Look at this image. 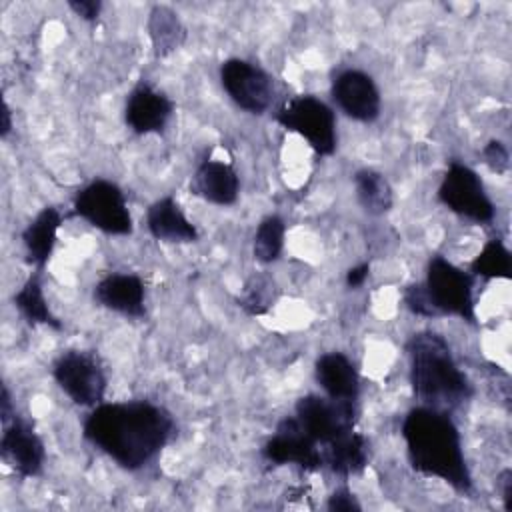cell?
I'll return each instance as SVG.
<instances>
[{
  "label": "cell",
  "mask_w": 512,
  "mask_h": 512,
  "mask_svg": "<svg viewBox=\"0 0 512 512\" xmlns=\"http://www.w3.org/2000/svg\"><path fill=\"white\" fill-rule=\"evenodd\" d=\"M174 430L172 414L148 400L102 402L82 422L84 438L128 472L150 464Z\"/></svg>",
  "instance_id": "obj_1"
},
{
  "label": "cell",
  "mask_w": 512,
  "mask_h": 512,
  "mask_svg": "<svg viewBox=\"0 0 512 512\" xmlns=\"http://www.w3.org/2000/svg\"><path fill=\"white\" fill-rule=\"evenodd\" d=\"M400 434L414 472L426 478H438L462 496L472 494L474 482L452 414L418 404L406 412Z\"/></svg>",
  "instance_id": "obj_2"
},
{
  "label": "cell",
  "mask_w": 512,
  "mask_h": 512,
  "mask_svg": "<svg viewBox=\"0 0 512 512\" xmlns=\"http://www.w3.org/2000/svg\"><path fill=\"white\" fill-rule=\"evenodd\" d=\"M410 364V386L420 406L452 414L474 394L460 370L448 340L434 330L414 332L404 344Z\"/></svg>",
  "instance_id": "obj_3"
},
{
  "label": "cell",
  "mask_w": 512,
  "mask_h": 512,
  "mask_svg": "<svg viewBox=\"0 0 512 512\" xmlns=\"http://www.w3.org/2000/svg\"><path fill=\"white\" fill-rule=\"evenodd\" d=\"M426 296L438 316H458L476 324L474 308V276L452 264L448 258L434 254L426 264L422 282Z\"/></svg>",
  "instance_id": "obj_4"
},
{
  "label": "cell",
  "mask_w": 512,
  "mask_h": 512,
  "mask_svg": "<svg viewBox=\"0 0 512 512\" xmlns=\"http://www.w3.org/2000/svg\"><path fill=\"white\" fill-rule=\"evenodd\" d=\"M274 120L290 132L302 136L318 156H332L338 148L336 114L320 98L300 94L286 100L274 114Z\"/></svg>",
  "instance_id": "obj_5"
},
{
  "label": "cell",
  "mask_w": 512,
  "mask_h": 512,
  "mask_svg": "<svg viewBox=\"0 0 512 512\" xmlns=\"http://www.w3.org/2000/svg\"><path fill=\"white\" fill-rule=\"evenodd\" d=\"M72 212L108 236H130L134 220L124 190L106 178L88 182L74 194Z\"/></svg>",
  "instance_id": "obj_6"
},
{
  "label": "cell",
  "mask_w": 512,
  "mask_h": 512,
  "mask_svg": "<svg viewBox=\"0 0 512 512\" xmlns=\"http://www.w3.org/2000/svg\"><path fill=\"white\" fill-rule=\"evenodd\" d=\"M358 402H338L328 396L306 394L294 406L298 426L308 434L320 450L356 430Z\"/></svg>",
  "instance_id": "obj_7"
},
{
  "label": "cell",
  "mask_w": 512,
  "mask_h": 512,
  "mask_svg": "<svg viewBox=\"0 0 512 512\" xmlns=\"http://www.w3.org/2000/svg\"><path fill=\"white\" fill-rule=\"evenodd\" d=\"M438 200L460 218L474 224H492L496 216L494 202L486 194L484 182L470 166L450 160L438 186Z\"/></svg>",
  "instance_id": "obj_8"
},
{
  "label": "cell",
  "mask_w": 512,
  "mask_h": 512,
  "mask_svg": "<svg viewBox=\"0 0 512 512\" xmlns=\"http://www.w3.org/2000/svg\"><path fill=\"white\" fill-rule=\"evenodd\" d=\"M52 378L76 406L94 408L104 402L108 378L92 352H62L52 364Z\"/></svg>",
  "instance_id": "obj_9"
},
{
  "label": "cell",
  "mask_w": 512,
  "mask_h": 512,
  "mask_svg": "<svg viewBox=\"0 0 512 512\" xmlns=\"http://www.w3.org/2000/svg\"><path fill=\"white\" fill-rule=\"evenodd\" d=\"M220 84L238 108L254 116H262L274 100V78L244 58H228L220 64Z\"/></svg>",
  "instance_id": "obj_10"
},
{
  "label": "cell",
  "mask_w": 512,
  "mask_h": 512,
  "mask_svg": "<svg viewBox=\"0 0 512 512\" xmlns=\"http://www.w3.org/2000/svg\"><path fill=\"white\" fill-rule=\"evenodd\" d=\"M0 458L20 478H36L42 474L46 462L44 442L34 430V424L18 412L2 422Z\"/></svg>",
  "instance_id": "obj_11"
},
{
  "label": "cell",
  "mask_w": 512,
  "mask_h": 512,
  "mask_svg": "<svg viewBox=\"0 0 512 512\" xmlns=\"http://www.w3.org/2000/svg\"><path fill=\"white\" fill-rule=\"evenodd\" d=\"M262 458L270 466H298L302 472H318L324 468L320 446L304 434L294 416H286L278 422L272 436L260 450Z\"/></svg>",
  "instance_id": "obj_12"
},
{
  "label": "cell",
  "mask_w": 512,
  "mask_h": 512,
  "mask_svg": "<svg viewBox=\"0 0 512 512\" xmlns=\"http://www.w3.org/2000/svg\"><path fill=\"white\" fill-rule=\"evenodd\" d=\"M330 96L336 106L352 120L372 124L382 110L380 90L374 78L358 68H344L332 78Z\"/></svg>",
  "instance_id": "obj_13"
},
{
  "label": "cell",
  "mask_w": 512,
  "mask_h": 512,
  "mask_svg": "<svg viewBox=\"0 0 512 512\" xmlns=\"http://www.w3.org/2000/svg\"><path fill=\"white\" fill-rule=\"evenodd\" d=\"M174 114V102L162 90L140 80L124 104L126 126L140 136L162 134Z\"/></svg>",
  "instance_id": "obj_14"
},
{
  "label": "cell",
  "mask_w": 512,
  "mask_h": 512,
  "mask_svg": "<svg viewBox=\"0 0 512 512\" xmlns=\"http://www.w3.org/2000/svg\"><path fill=\"white\" fill-rule=\"evenodd\" d=\"M92 298L98 306L126 318L146 316V288L138 274L112 272L94 284Z\"/></svg>",
  "instance_id": "obj_15"
},
{
  "label": "cell",
  "mask_w": 512,
  "mask_h": 512,
  "mask_svg": "<svg viewBox=\"0 0 512 512\" xmlns=\"http://www.w3.org/2000/svg\"><path fill=\"white\" fill-rule=\"evenodd\" d=\"M188 190L192 196L208 204L232 206L240 194V178L232 164L206 158L194 170Z\"/></svg>",
  "instance_id": "obj_16"
},
{
  "label": "cell",
  "mask_w": 512,
  "mask_h": 512,
  "mask_svg": "<svg viewBox=\"0 0 512 512\" xmlns=\"http://www.w3.org/2000/svg\"><path fill=\"white\" fill-rule=\"evenodd\" d=\"M314 378L324 396L338 402H358L360 374L344 352H324L314 362Z\"/></svg>",
  "instance_id": "obj_17"
},
{
  "label": "cell",
  "mask_w": 512,
  "mask_h": 512,
  "mask_svg": "<svg viewBox=\"0 0 512 512\" xmlns=\"http://www.w3.org/2000/svg\"><path fill=\"white\" fill-rule=\"evenodd\" d=\"M146 228L152 238L170 244L198 242L200 238L198 228L186 218L172 194L154 200L146 208Z\"/></svg>",
  "instance_id": "obj_18"
},
{
  "label": "cell",
  "mask_w": 512,
  "mask_h": 512,
  "mask_svg": "<svg viewBox=\"0 0 512 512\" xmlns=\"http://www.w3.org/2000/svg\"><path fill=\"white\" fill-rule=\"evenodd\" d=\"M62 212L54 206H44L34 220L22 230V246H24V260L34 270L42 272L48 264L56 240L58 228L62 226Z\"/></svg>",
  "instance_id": "obj_19"
},
{
  "label": "cell",
  "mask_w": 512,
  "mask_h": 512,
  "mask_svg": "<svg viewBox=\"0 0 512 512\" xmlns=\"http://www.w3.org/2000/svg\"><path fill=\"white\" fill-rule=\"evenodd\" d=\"M368 460H370L368 440L364 434L356 430L322 448L324 468H328L332 474L340 478L362 474L368 466Z\"/></svg>",
  "instance_id": "obj_20"
},
{
  "label": "cell",
  "mask_w": 512,
  "mask_h": 512,
  "mask_svg": "<svg viewBox=\"0 0 512 512\" xmlns=\"http://www.w3.org/2000/svg\"><path fill=\"white\" fill-rule=\"evenodd\" d=\"M12 304L20 312V316L32 326H48L52 330L64 328L62 320L54 316V312L48 306L42 288V272L38 270H34L20 286V290L12 296Z\"/></svg>",
  "instance_id": "obj_21"
},
{
  "label": "cell",
  "mask_w": 512,
  "mask_h": 512,
  "mask_svg": "<svg viewBox=\"0 0 512 512\" xmlns=\"http://www.w3.org/2000/svg\"><path fill=\"white\" fill-rule=\"evenodd\" d=\"M148 36L156 58H166L178 50L186 40V28L180 16L162 4H156L148 16Z\"/></svg>",
  "instance_id": "obj_22"
},
{
  "label": "cell",
  "mask_w": 512,
  "mask_h": 512,
  "mask_svg": "<svg viewBox=\"0 0 512 512\" xmlns=\"http://www.w3.org/2000/svg\"><path fill=\"white\" fill-rule=\"evenodd\" d=\"M354 190L358 204L370 216H382L394 206V190L388 178L374 168H360L354 172Z\"/></svg>",
  "instance_id": "obj_23"
},
{
  "label": "cell",
  "mask_w": 512,
  "mask_h": 512,
  "mask_svg": "<svg viewBox=\"0 0 512 512\" xmlns=\"http://www.w3.org/2000/svg\"><path fill=\"white\" fill-rule=\"evenodd\" d=\"M284 234H286V222L278 214L264 216L256 228L254 242H252L254 260L264 266L276 262L284 248Z\"/></svg>",
  "instance_id": "obj_24"
},
{
  "label": "cell",
  "mask_w": 512,
  "mask_h": 512,
  "mask_svg": "<svg viewBox=\"0 0 512 512\" xmlns=\"http://www.w3.org/2000/svg\"><path fill=\"white\" fill-rule=\"evenodd\" d=\"M470 274L484 280L512 278V256L500 238H492L484 244L480 254L470 262Z\"/></svg>",
  "instance_id": "obj_25"
},
{
  "label": "cell",
  "mask_w": 512,
  "mask_h": 512,
  "mask_svg": "<svg viewBox=\"0 0 512 512\" xmlns=\"http://www.w3.org/2000/svg\"><path fill=\"white\" fill-rule=\"evenodd\" d=\"M276 292H278L276 284L270 276L252 274L246 280L236 302L248 316H262L272 308V304L276 300Z\"/></svg>",
  "instance_id": "obj_26"
},
{
  "label": "cell",
  "mask_w": 512,
  "mask_h": 512,
  "mask_svg": "<svg viewBox=\"0 0 512 512\" xmlns=\"http://www.w3.org/2000/svg\"><path fill=\"white\" fill-rule=\"evenodd\" d=\"M402 302L408 312L422 316V318H436V312L426 296L422 282H410L402 288Z\"/></svg>",
  "instance_id": "obj_27"
},
{
  "label": "cell",
  "mask_w": 512,
  "mask_h": 512,
  "mask_svg": "<svg viewBox=\"0 0 512 512\" xmlns=\"http://www.w3.org/2000/svg\"><path fill=\"white\" fill-rule=\"evenodd\" d=\"M480 158L494 174H506L510 170V152L506 144L496 138L484 144V148L480 150Z\"/></svg>",
  "instance_id": "obj_28"
},
{
  "label": "cell",
  "mask_w": 512,
  "mask_h": 512,
  "mask_svg": "<svg viewBox=\"0 0 512 512\" xmlns=\"http://www.w3.org/2000/svg\"><path fill=\"white\" fill-rule=\"evenodd\" d=\"M326 510H330V512H360L362 504L358 502L356 494L348 486H340L328 496Z\"/></svg>",
  "instance_id": "obj_29"
},
{
  "label": "cell",
  "mask_w": 512,
  "mask_h": 512,
  "mask_svg": "<svg viewBox=\"0 0 512 512\" xmlns=\"http://www.w3.org/2000/svg\"><path fill=\"white\" fill-rule=\"evenodd\" d=\"M68 8L86 22H96L102 12L100 0H68Z\"/></svg>",
  "instance_id": "obj_30"
},
{
  "label": "cell",
  "mask_w": 512,
  "mask_h": 512,
  "mask_svg": "<svg viewBox=\"0 0 512 512\" xmlns=\"http://www.w3.org/2000/svg\"><path fill=\"white\" fill-rule=\"evenodd\" d=\"M496 484H498V490H500V496H502V502H504V510L510 512L512 510V470L504 468L498 474Z\"/></svg>",
  "instance_id": "obj_31"
},
{
  "label": "cell",
  "mask_w": 512,
  "mask_h": 512,
  "mask_svg": "<svg viewBox=\"0 0 512 512\" xmlns=\"http://www.w3.org/2000/svg\"><path fill=\"white\" fill-rule=\"evenodd\" d=\"M368 276H370V264H368V262H362V264H358V266H354V268H350V270L346 272L344 282H346V286H348L350 290H356V288H360V286L366 282Z\"/></svg>",
  "instance_id": "obj_32"
},
{
  "label": "cell",
  "mask_w": 512,
  "mask_h": 512,
  "mask_svg": "<svg viewBox=\"0 0 512 512\" xmlns=\"http://www.w3.org/2000/svg\"><path fill=\"white\" fill-rule=\"evenodd\" d=\"M14 414H16V406L12 404L10 390L6 386H2V394H0V422L10 420Z\"/></svg>",
  "instance_id": "obj_33"
},
{
  "label": "cell",
  "mask_w": 512,
  "mask_h": 512,
  "mask_svg": "<svg viewBox=\"0 0 512 512\" xmlns=\"http://www.w3.org/2000/svg\"><path fill=\"white\" fill-rule=\"evenodd\" d=\"M12 132V110L8 102L2 98V112H0V138L6 140L8 134Z\"/></svg>",
  "instance_id": "obj_34"
}]
</instances>
